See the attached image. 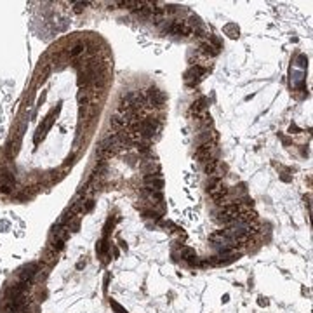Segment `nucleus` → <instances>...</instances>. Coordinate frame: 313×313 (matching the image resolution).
<instances>
[{"label": "nucleus", "mask_w": 313, "mask_h": 313, "mask_svg": "<svg viewBox=\"0 0 313 313\" xmlns=\"http://www.w3.org/2000/svg\"><path fill=\"white\" fill-rule=\"evenodd\" d=\"M89 101H90V94H89V90H86V92H80V94H78V103H80V105H89Z\"/></svg>", "instance_id": "obj_17"}, {"label": "nucleus", "mask_w": 313, "mask_h": 313, "mask_svg": "<svg viewBox=\"0 0 313 313\" xmlns=\"http://www.w3.org/2000/svg\"><path fill=\"white\" fill-rule=\"evenodd\" d=\"M212 49H214V47H212L211 44H203L202 47H200V51H202V52L205 54V56H214L216 51H212Z\"/></svg>", "instance_id": "obj_18"}, {"label": "nucleus", "mask_w": 313, "mask_h": 313, "mask_svg": "<svg viewBox=\"0 0 313 313\" xmlns=\"http://www.w3.org/2000/svg\"><path fill=\"white\" fill-rule=\"evenodd\" d=\"M84 49H86V47H84V45H82V44H78V45H75V47H73V49H71V51H70V56H71V57H75V56H78V54H82V52H84Z\"/></svg>", "instance_id": "obj_19"}, {"label": "nucleus", "mask_w": 313, "mask_h": 313, "mask_svg": "<svg viewBox=\"0 0 313 313\" xmlns=\"http://www.w3.org/2000/svg\"><path fill=\"white\" fill-rule=\"evenodd\" d=\"M141 130L144 136H153L157 130H159V124L153 122V120H146V122L141 124Z\"/></svg>", "instance_id": "obj_9"}, {"label": "nucleus", "mask_w": 313, "mask_h": 313, "mask_svg": "<svg viewBox=\"0 0 313 313\" xmlns=\"http://www.w3.org/2000/svg\"><path fill=\"white\" fill-rule=\"evenodd\" d=\"M150 101L153 103L155 106H164V101H165V96L160 92L159 89H150Z\"/></svg>", "instance_id": "obj_10"}, {"label": "nucleus", "mask_w": 313, "mask_h": 313, "mask_svg": "<svg viewBox=\"0 0 313 313\" xmlns=\"http://www.w3.org/2000/svg\"><path fill=\"white\" fill-rule=\"evenodd\" d=\"M205 103H207V99L205 98H200L198 101H195L193 105H191V113H195V115H200V111L205 108Z\"/></svg>", "instance_id": "obj_12"}, {"label": "nucleus", "mask_w": 313, "mask_h": 313, "mask_svg": "<svg viewBox=\"0 0 313 313\" xmlns=\"http://www.w3.org/2000/svg\"><path fill=\"white\" fill-rule=\"evenodd\" d=\"M211 151H212V144H211V143H202V144L197 148V151H195L197 160H207L209 155H211Z\"/></svg>", "instance_id": "obj_6"}, {"label": "nucleus", "mask_w": 313, "mask_h": 313, "mask_svg": "<svg viewBox=\"0 0 313 313\" xmlns=\"http://www.w3.org/2000/svg\"><path fill=\"white\" fill-rule=\"evenodd\" d=\"M144 184H146V190H155L160 191L164 188V179L159 174H148L144 178Z\"/></svg>", "instance_id": "obj_3"}, {"label": "nucleus", "mask_w": 313, "mask_h": 313, "mask_svg": "<svg viewBox=\"0 0 313 313\" xmlns=\"http://www.w3.org/2000/svg\"><path fill=\"white\" fill-rule=\"evenodd\" d=\"M113 256L118 257V249H117V247H113Z\"/></svg>", "instance_id": "obj_24"}, {"label": "nucleus", "mask_w": 313, "mask_h": 313, "mask_svg": "<svg viewBox=\"0 0 313 313\" xmlns=\"http://www.w3.org/2000/svg\"><path fill=\"white\" fill-rule=\"evenodd\" d=\"M56 259H57L56 251H52V249H47V251L42 254V261L47 263V264H54V263H56Z\"/></svg>", "instance_id": "obj_11"}, {"label": "nucleus", "mask_w": 313, "mask_h": 313, "mask_svg": "<svg viewBox=\"0 0 313 313\" xmlns=\"http://www.w3.org/2000/svg\"><path fill=\"white\" fill-rule=\"evenodd\" d=\"M14 183H16V179H14V176L11 174V172L2 174V179H0V193H4V195L11 193V190L14 188Z\"/></svg>", "instance_id": "obj_4"}, {"label": "nucleus", "mask_w": 313, "mask_h": 313, "mask_svg": "<svg viewBox=\"0 0 313 313\" xmlns=\"http://www.w3.org/2000/svg\"><path fill=\"white\" fill-rule=\"evenodd\" d=\"M218 165H219V162H218V160H214V159H211L207 164H205V172L212 176V174L216 172V169H218Z\"/></svg>", "instance_id": "obj_13"}, {"label": "nucleus", "mask_w": 313, "mask_h": 313, "mask_svg": "<svg viewBox=\"0 0 313 313\" xmlns=\"http://www.w3.org/2000/svg\"><path fill=\"white\" fill-rule=\"evenodd\" d=\"M38 273V264H35V263H32V264H26L25 268L19 271V276H21V280L23 282H30L32 284V280H33V276Z\"/></svg>", "instance_id": "obj_5"}, {"label": "nucleus", "mask_w": 313, "mask_h": 313, "mask_svg": "<svg viewBox=\"0 0 313 313\" xmlns=\"http://www.w3.org/2000/svg\"><path fill=\"white\" fill-rule=\"evenodd\" d=\"M228 299H230V296H228V294H224V296H223V303H226Z\"/></svg>", "instance_id": "obj_25"}, {"label": "nucleus", "mask_w": 313, "mask_h": 313, "mask_svg": "<svg viewBox=\"0 0 313 313\" xmlns=\"http://www.w3.org/2000/svg\"><path fill=\"white\" fill-rule=\"evenodd\" d=\"M52 233H54V237H56V238H59V240H63V242H66V240H68V237H70V228L66 226L65 223L56 224V226H54V230H52Z\"/></svg>", "instance_id": "obj_7"}, {"label": "nucleus", "mask_w": 313, "mask_h": 313, "mask_svg": "<svg viewBox=\"0 0 313 313\" xmlns=\"http://www.w3.org/2000/svg\"><path fill=\"white\" fill-rule=\"evenodd\" d=\"M165 32L172 33V35H188V33H191V28L184 21H174L169 26H165Z\"/></svg>", "instance_id": "obj_2"}, {"label": "nucleus", "mask_w": 313, "mask_h": 313, "mask_svg": "<svg viewBox=\"0 0 313 313\" xmlns=\"http://www.w3.org/2000/svg\"><path fill=\"white\" fill-rule=\"evenodd\" d=\"M144 195L150 200H155V202L162 200V193H160V191H155V190H144Z\"/></svg>", "instance_id": "obj_14"}, {"label": "nucleus", "mask_w": 313, "mask_h": 313, "mask_svg": "<svg viewBox=\"0 0 313 313\" xmlns=\"http://www.w3.org/2000/svg\"><path fill=\"white\" fill-rule=\"evenodd\" d=\"M259 305L261 306H266V305H268V301L264 299V297H259Z\"/></svg>", "instance_id": "obj_23"}, {"label": "nucleus", "mask_w": 313, "mask_h": 313, "mask_svg": "<svg viewBox=\"0 0 313 313\" xmlns=\"http://www.w3.org/2000/svg\"><path fill=\"white\" fill-rule=\"evenodd\" d=\"M94 207V200H87V203L84 205V211H90Z\"/></svg>", "instance_id": "obj_22"}, {"label": "nucleus", "mask_w": 313, "mask_h": 313, "mask_svg": "<svg viewBox=\"0 0 313 313\" xmlns=\"http://www.w3.org/2000/svg\"><path fill=\"white\" fill-rule=\"evenodd\" d=\"M181 256H183L184 259H191V257H197V254H195V251H193V249L183 247V249H181Z\"/></svg>", "instance_id": "obj_16"}, {"label": "nucleus", "mask_w": 313, "mask_h": 313, "mask_svg": "<svg viewBox=\"0 0 313 313\" xmlns=\"http://www.w3.org/2000/svg\"><path fill=\"white\" fill-rule=\"evenodd\" d=\"M238 214H240V205H237V203L224 205L219 214V221L221 223H233V221H237Z\"/></svg>", "instance_id": "obj_1"}, {"label": "nucleus", "mask_w": 313, "mask_h": 313, "mask_svg": "<svg viewBox=\"0 0 313 313\" xmlns=\"http://www.w3.org/2000/svg\"><path fill=\"white\" fill-rule=\"evenodd\" d=\"M63 247H65V242H63V240L56 238V237L51 240V249H52V251H61Z\"/></svg>", "instance_id": "obj_15"}, {"label": "nucleus", "mask_w": 313, "mask_h": 313, "mask_svg": "<svg viewBox=\"0 0 313 313\" xmlns=\"http://www.w3.org/2000/svg\"><path fill=\"white\" fill-rule=\"evenodd\" d=\"M110 305H111V308H113L117 313H129V311H127V310L124 308L122 305H118L117 301H110Z\"/></svg>", "instance_id": "obj_20"}, {"label": "nucleus", "mask_w": 313, "mask_h": 313, "mask_svg": "<svg viewBox=\"0 0 313 313\" xmlns=\"http://www.w3.org/2000/svg\"><path fill=\"white\" fill-rule=\"evenodd\" d=\"M127 122H129V118H127V113L113 115V117H111V120H110L111 127H113V129H117V130H120L122 127H125V124H127Z\"/></svg>", "instance_id": "obj_8"}, {"label": "nucleus", "mask_w": 313, "mask_h": 313, "mask_svg": "<svg viewBox=\"0 0 313 313\" xmlns=\"http://www.w3.org/2000/svg\"><path fill=\"white\" fill-rule=\"evenodd\" d=\"M86 5L87 4H84V2H77V4H75V12H82V9L86 7Z\"/></svg>", "instance_id": "obj_21"}]
</instances>
